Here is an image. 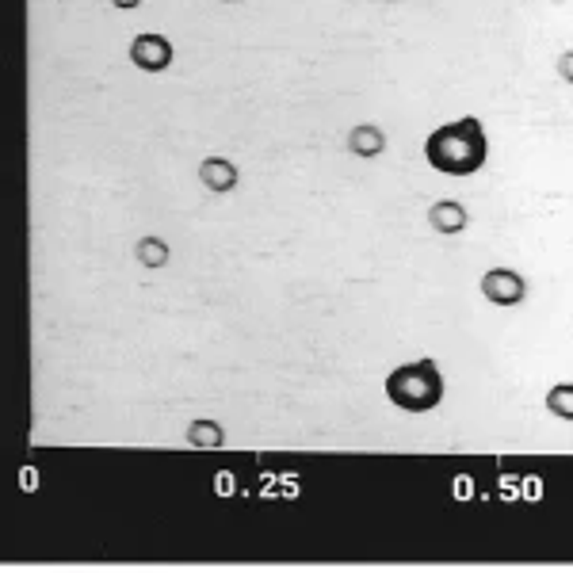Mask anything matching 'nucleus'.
<instances>
[{
  "label": "nucleus",
  "mask_w": 573,
  "mask_h": 573,
  "mask_svg": "<svg viewBox=\"0 0 573 573\" xmlns=\"http://www.w3.org/2000/svg\"><path fill=\"white\" fill-rule=\"evenodd\" d=\"M386 398L390 405H398L402 413H432L436 405L444 402V375L436 360H413L402 363L386 375Z\"/></svg>",
  "instance_id": "nucleus-2"
},
{
  "label": "nucleus",
  "mask_w": 573,
  "mask_h": 573,
  "mask_svg": "<svg viewBox=\"0 0 573 573\" xmlns=\"http://www.w3.org/2000/svg\"><path fill=\"white\" fill-rule=\"evenodd\" d=\"M478 287H482V298L493 306H520L528 298V279L516 268H489Z\"/></svg>",
  "instance_id": "nucleus-4"
},
{
  "label": "nucleus",
  "mask_w": 573,
  "mask_h": 573,
  "mask_svg": "<svg viewBox=\"0 0 573 573\" xmlns=\"http://www.w3.org/2000/svg\"><path fill=\"white\" fill-rule=\"evenodd\" d=\"M111 4H115V8H123V12H130V8H138L142 0H111Z\"/></svg>",
  "instance_id": "nucleus-12"
},
{
  "label": "nucleus",
  "mask_w": 573,
  "mask_h": 573,
  "mask_svg": "<svg viewBox=\"0 0 573 573\" xmlns=\"http://www.w3.org/2000/svg\"><path fill=\"white\" fill-rule=\"evenodd\" d=\"M134 256H138V264H146V268H165L172 253L161 237H142V241L134 245Z\"/></svg>",
  "instance_id": "nucleus-10"
},
{
  "label": "nucleus",
  "mask_w": 573,
  "mask_h": 573,
  "mask_svg": "<svg viewBox=\"0 0 573 573\" xmlns=\"http://www.w3.org/2000/svg\"><path fill=\"white\" fill-rule=\"evenodd\" d=\"M130 62L138 65L142 73H165V69L176 62V46H172V39L161 35V31H142V35H134V43H130Z\"/></svg>",
  "instance_id": "nucleus-3"
},
{
  "label": "nucleus",
  "mask_w": 573,
  "mask_h": 573,
  "mask_svg": "<svg viewBox=\"0 0 573 573\" xmlns=\"http://www.w3.org/2000/svg\"><path fill=\"white\" fill-rule=\"evenodd\" d=\"M547 413L558 417V421H573V382H554L551 390H547Z\"/></svg>",
  "instance_id": "nucleus-9"
},
{
  "label": "nucleus",
  "mask_w": 573,
  "mask_h": 573,
  "mask_svg": "<svg viewBox=\"0 0 573 573\" xmlns=\"http://www.w3.org/2000/svg\"><path fill=\"white\" fill-rule=\"evenodd\" d=\"M425 161L444 176H474L489 161V138L482 119L463 115L436 127L425 138Z\"/></svg>",
  "instance_id": "nucleus-1"
},
{
  "label": "nucleus",
  "mask_w": 573,
  "mask_h": 573,
  "mask_svg": "<svg viewBox=\"0 0 573 573\" xmlns=\"http://www.w3.org/2000/svg\"><path fill=\"white\" fill-rule=\"evenodd\" d=\"M386 149V130L379 123H360V127L348 130V153L356 157H379Z\"/></svg>",
  "instance_id": "nucleus-7"
},
{
  "label": "nucleus",
  "mask_w": 573,
  "mask_h": 573,
  "mask_svg": "<svg viewBox=\"0 0 573 573\" xmlns=\"http://www.w3.org/2000/svg\"><path fill=\"white\" fill-rule=\"evenodd\" d=\"M199 184L214 195H226V191H234L241 184V169H237L230 157H222V153H211L203 165H199Z\"/></svg>",
  "instance_id": "nucleus-5"
},
{
  "label": "nucleus",
  "mask_w": 573,
  "mask_h": 573,
  "mask_svg": "<svg viewBox=\"0 0 573 573\" xmlns=\"http://www.w3.org/2000/svg\"><path fill=\"white\" fill-rule=\"evenodd\" d=\"M428 226H432L436 234L455 237V234H463V230L470 226V214H467V207H463L459 199H436V203L428 207Z\"/></svg>",
  "instance_id": "nucleus-6"
},
{
  "label": "nucleus",
  "mask_w": 573,
  "mask_h": 573,
  "mask_svg": "<svg viewBox=\"0 0 573 573\" xmlns=\"http://www.w3.org/2000/svg\"><path fill=\"white\" fill-rule=\"evenodd\" d=\"M188 444L199 451H218V447H226V428L214 417H195L188 425Z\"/></svg>",
  "instance_id": "nucleus-8"
},
{
  "label": "nucleus",
  "mask_w": 573,
  "mask_h": 573,
  "mask_svg": "<svg viewBox=\"0 0 573 573\" xmlns=\"http://www.w3.org/2000/svg\"><path fill=\"white\" fill-rule=\"evenodd\" d=\"M558 77H562L566 85H573V50H566V54L558 58Z\"/></svg>",
  "instance_id": "nucleus-11"
}]
</instances>
